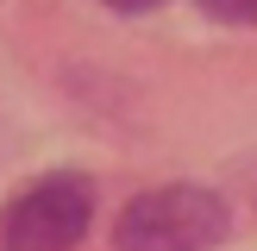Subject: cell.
<instances>
[{"instance_id": "1", "label": "cell", "mask_w": 257, "mask_h": 251, "mask_svg": "<svg viewBox=\"0 0 257 251\" xmlns=\"http://www.w3.org/2000/svg\"><path fill=\"white\" fill-rule=\"evenodd\" d=\"M226 201L201 182H170L145 188L138 201H125L113 245L119 251H213L226 238Z\"/></svg>"}, {"instance_id": "2", "label": "cell", "mask_w": 257, "mask_h": 251, "mask_svg": "<svg viewBox=\"0 0 257 251\" xmlns=\"http://www.w3.org/2000/svg\"><path fill=\"white\" fill-rule=\"evenodd\" d=\"M94 220V188L82 176H44L32 182L19 201L7 207V226H0V245L7 251H69L75 238Z\"/></svg>"}, {"instance_id": "3", "label": "cell", "mask_w": 257, "mask_h": 251, "mask_svg": "<svg viewBox=\"0 0 257 251\" xmlns=\"http://www.w3.org/2000/svg\"><path fill=\"white\" fill-rule=\"evenodd\" d=\"M207 19H220V25H251L257 32V0H195Z\"/></svg>"}, {"instance_id": "4", "label": "cell", "mask_w": 257, "mask_h": 251, "mask_svg": "<svg viewBox=\"0 0 257 251\" xmlns=\"http://www.w3.org/2000/svg\"><path fill=\"white\" fill-rule=\"evenodd\" d=\"M113 13H151V7H163V0H107Z\"/></svg>"}]
</instances>
